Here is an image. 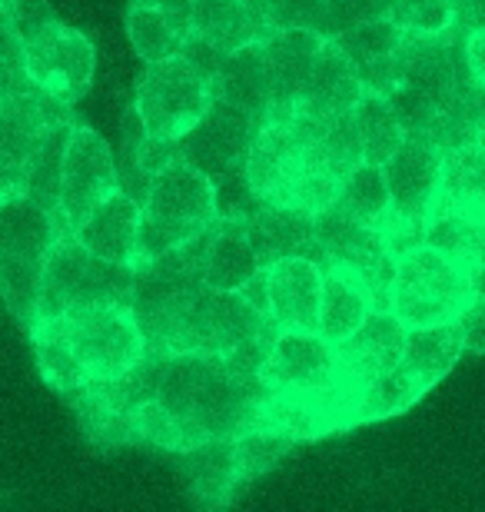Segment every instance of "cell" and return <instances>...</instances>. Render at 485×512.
<instances>
[{
    "mask_svg": "<svg viewBox=\"0 0 485 512\" xmlns=\"http://www.w3.org/2000/svg\"><path fill=\"white\" fill-rule=\"evenodd\" d=\"M359 163L363 143L353 110L319 117L290 107L263 117L243 173L260 203L323 213Z\"/></svg>",
    "mask_w": 485,
    "mask_h": 512,
    "instance_id": "obj_1",
    "label": "cell"
},
{
    "mask_svg": "<svg viewBox=\"0 0 485 512\" xmlns=\"http://www.w3.org/2000/svg\"><path fill=\"white\" fill-rule=\"evenodd\" d=\"M150 366V399L137 413L133 446L187 453L206 439H233L253 426L263 396L236 380L220 353H150Z\"/></svg>",
    "mask_w": 485,
    "mask_h": 512,
    "instance_id": "obj_2",
    "label": "cell"
},
{
    "mask_svg": "<svg viewBox=\"0 0 485 512\" xmlns=\"http://www.w3.org/2000/svg\"><path fill=\"white\" fill-rule=\"evenodd\" d=\"M30 343L40 376L57 393L100 380H117L133 370L147 343L130 306H84L30 323Z\"/></svg>",
    "mask_w": 485,
    "mask_h": 512,
    "instance_id": "obj_3",
    "label": "cell"
},
{
    "mask_svg": "<svg viewBox=\"0 0 485 512\" xmlns=\"http://www.w3.org/2000/svg\"><path fill=\"white\" fill-rule=\"evenodd\" d=\"M220 220L216 213L213 180L187 160H170L160 173H153L147 200L140 207L137 260H153L173 247H183Z\"/></svg>",
    "mask_w": 485,
    "mask_h": 512,
    "instance_id": "obj_4",
    "label": "cell"
},
{
    "mask_svg": "<svg viewBox=\"0 0 485 512\" xmlns=\"http://www.w3.org/2000/svg\"><path fill=\"white\" fill-rule=\"evenodd\" d=\"M133 263H113L90 253L74 233L54 240L37 286L34 320L84 310V306H130Z\"/></svg>",
    "mask_w": 485,
    "mask_h": 512,
    "instance_id": "obj_5",
    "label": "cell"
},
{
    "mask_svg": "<svg viewBox=\"0 0 485 512\" xmlns=\"http://www.w3.org/2000/svg\"><path fill=\"white\" fill-rule=\"evenodd\" d=\"M60 237L54 213L24 193L0 200V296L20 326L34 323L37 286L47 253Z\"/></svg>",
    "mask_w": 485,
    "mask_h": 512,
    "instance_id": "obj_6",
    "label": "cell"
},
{
    "mask_svg": "<svg viewBox=\"0 0 485 512\" xmlns=\"http://www.w3.org/2000/svg\"><path fill=\"white\" fill-rule=\"evenodd\" d=\"M476 296V280L449 256L432 247H416L396 260L389 283V310L409 326L456 323Z\"/></svg>",
    "mask_w": 485,
    "mask_h": 512,
    "instance_id": "obj_7",
    "label": "cell"
},
{
    "mask_svg": "<svg viewBox=\"0 0 485 512\" xmlns=\"http://www.w3.org/2000/svg\"><path fill=\"white\" fill-rule=\"evenodd\" d=\"M213 100V84L183 54L153 60L137 84L133 110L143 120L150 137L180 140Z\"/></svg>",
    "mask_w": 485,
    "mask_h": 512,
    "instance_id": "obj_8",
    "label": "cell"
},
{
    "mask_svg": "<svg viewBox=\"0 0 485 512\" xmlns=\"http://www.w3.org/2000/svg\"><path fill=\"white\" fill-rule=\"evenodd\" d=\"M97 70L94 44L77 27L60 24L54 17L50 24L24 37V74L40 94L74 107L90 90Z\"/></svg>",
    "mask_w": 485,
    "mask_h": 512,
    "instance_id": "obj_9",
    "label": "cell"
},
{
    "mask_svg": "<svg viewBox=\"0 0 485 512\" xmlns=\"http://www.w3.org/2000/svg\"><path fill=\"white\" fill-rule=\"evenodd\" d=\"M117 190H120V177H117V160H113L110 143L97 130L74 124L64 150L60 200L54 213L60 237L74 233Z\"/></svg>",
    "mask_w": 485,
    "mask_h": 512,
    "instance_id": "obj_10",
    "label": "cell"
},
{
    "mask_svg": "<svg viewBox=\"0 0 485 512\" xmlns=\"http://www.w3.org/2000/svg\"><path fill=\"white\" fill-rule=\"evenodd\" d=\"M60 120H74L70 104L40 94L34 84L0 97V200L24 193L30 157L44 130Z\"/></svg>",
    "mask_w": 485,
    "mask_h": 512,
    "instance_id": "obj_11",
    "label": "cell"
},
{
    "mask_svg": "<svg viewBox=\"0 0 485 512\" xmlns=\"http://www.w3.org/2000/svg\"><path fill=\"white\" fill-rule=\"evenodd\" d=\"M256 127L260 124L243 107H236L223 97H213L206 114L177 140V153L180 160L203 170L206 177L240 170L246 163V153H250Z\"/></svg>",
    "mask_w": 485,
    "mask_h": 512,
    "instance_id": "obj_12",
    "label": "cell"
},
{
    "mask_svg": "<svg viewBox=\"0 0 485 512\" xmlns=\"http://www.w3.org/2000/svg\"><path fill=\"white\" fill-rule=\"evenodd\" d=\"M409 326L399 320L389 306H376L356 326L353 333L333 343L336 350V376L353 386H366L369 380L383 376L399 366L402 346H406Z\"/></svg>",
    "mask_w": 485,
    "mask_h": 512,
    "instance_id": "obj_13",
    "label": "cell"
},
{
    "mask_svg": "<svg viewBox=\"0 0 485 512\" xmlns=\"http://www.w3.org/2000/svg\"><path fill=\"white\" fill-rule=\"evenodd\" d=\"M266 389L306 393L336 383V350L326 336L303 330H280L270 340L263 360Z\"/></svg>",
    "mask_w": 485,
    "mask_h": 512,
    "instance_id": "obj_14",
    "label": "cell"
},
{
    "mask_svg": "<svg viewBox=\"0 0 485 512\" xmlns=\"http://www.w3.org/2000/svg\"><path fill=\"white\" fill-rule=\"evenodd\" d=\"M266 300L270 323L276 330L319 333V296H323V270L309 256H280L266 263Z\"/></svg>",
    "mask_w": 485,
    "mask_h": 512,
    "instance_id": "obj_15",
    "label": "cell"
},
{
    "mask_svg": "<svg viewBox=\"0 0 485 512\" xmlns=\"http://www.w3.org/2000/svg\"><path fill=\"white\" fill-rule=\"evenodd\" d=\"M442 153L419 137H406L402 147L383 163V180L389 190V210L402 220L426 223V213L439 193Z\"/></svg>",
    "mask_w": 485,
    "mask_h": 512,
    "instance_id": "obj_16",
    "label": "cell"
},
{
    "mask_svg": "<svg viewBox=\"0 0 485 512\" xmlns=\"http://www.w3.org/2000/svg\"><path fill=\"white\" fill-rule=\"evenodd\" d=\"M406 34L399 24H392L389 17L366 20L343 30V34L329 37L336 40L339 50L349 57V64L356 67L359 84L366 94H383L389 97L399 87V70H402V47H406Z\"/></svg>",
    "mask_w": 485,
    "mask_h": 512,
    "instance_id": "obj_17",
    "label": "cell"
},
{
    "mask_svg": "<svg viewBox=\"0 0 485 512\" xmlns=\"http://www.w3.org/2000/svg\"><path fill=\"white\" fill-rule=\"evenodd\" d=\"M273 30L270 0H193L190 34L206 40L220 54L263 44Z\"/></svg>",
    "mask_w": 485,
    "mask_h": 512,
    "instance_id": "obj_18",
    "label": "cell"
},
{
    "mask_svg": "<svg viewBox=\"0 0 485 512\" xmlns=\"http://www.w3.org/2000/svg\"><path fill=\"white\" fill-rule=\"evenodd\" d=\"M326 37L306 27L273 30L263 40V60H266V80H270V110H290L299 100V90L309 80L319 50H323Z\"/></svg>",
    "mask_w": 485,
    "mask_h": 512,
    "instance_id": "obj_19",
    "label": "cell"
},
{
    "mask_svg": "<svg viewBox=\"0 0 485 512\" xmlns=\"http://www.w3.org/2000/svg\"><path fill=\"white\" fill-rule=\"evenodd\" d=\"M246 233H250L260 266L280 260V256H309V260L323 263V250L316 240V213L260 203L246 217Z\"/></svg>",
    "mask_w": 485,
    "mask_h": 512,
    "instance_id": "obj_20",
    "label": "cell"
},
{
    "mask_svg": "<svg viewBox=\"0 0 485 512\" xmlns=\"http://www.w3.org/2000/svg\"><path fill=\"white\" fill-rule=\"evenodd\" d=\"M363 94L366 90L359 84L356 67L349 64V57L339 50L336 40L326 37V44L319 50L316 64L309 70V80L299 90V100L293 107L303 110V114H319V117L346 114V110H356Z\"/></svg>",
    "mask_w": 485,
    "mask_h": 512,
    "instance_id": "obj_21",
    "label": "cell"
},
{
    "mask_svg": "<svg viewBox=\"0 0 485 512\" xmlns=\"http://www.w3.org/2000/svg\"><path fill=\"white\" fill-rule=\"evenodd\" d=\"M137 233H140V203L130 193L117 190L80 223L74 237L90 253L103 256V260L133 263L137 260Z\"/></svg>",
    "mask_w": 485,
    "mask_h": 512,
    "instance_id": "obj_22",
    "label": "cell"
},
{
    "mask_svg": "<svg viewBox=\"0 0 485 512\" xmlns=\"http://www.w3.org/2000/svg\"><path fill=\"white\" fill-rule=\"evenodd\" d=\"M466 343H462L459 323H436V326H412L406 330V346L399 356V370L409 376L422 396L462 360Z\"/></svg>",
    "mask_w": 485,
    "mask_h": 512,
    "instance_id": "obj_23",
    "label": "cell"
},
{
    "mask_svg": "<svg viewBox=\"0 0 485 512\" xmlns=\"http://www.w3.org/2000/svg\"><path fill=\"white\" fill-rule=\"evenodd\" d=\"M422 243L476 276L485 266V217L459 207H432L426 213Z\"/></svg>",
    "mask_w": 485,
    "mask_h": 512,
    "instance_id": "obj_24",
    "label": "cell"
},
{
    "mask_svg": "<svg viewBox=\"0 0 485 512\" xmlns=\"http://www.w3.org/2000/svg\"><path fill=\"white\" fill-rule=\"evenodd\" d=\"M323 270V296H319V336L329 343H339L349 336L359 323L366 320L369 310H376L373 293L346 266H319Z\"/></svg>",
    "mask_w": 485,
    "mask_h": 512,
    "instance_id": "obj_25",
    "label": "cell"
},
{
    "mask_svg": "<svg viewBox=\"0 0 485 512\" xmlns=\"http://www.w3.org/2000/svg\"><path fill=\"white\" fill-rule=\"evenodd\" d=\"M256 270H260V260H256L250 233H246V217H220L213 223L210 247H206V286H213V290H240Z\"/></svg>",
    "mask_w": 485,
    "mask_h": 512,
    "instance_id": "obj_26",
    "label": "cell"
},
{
    "mask_svg": "<svg viewBox=\"0 0 485 512\" xmlns=\"http://www.w3.org/2000/svg\"><path fill=\"white\" fill-rule=\"evenodd\" d=\"M210 84L213 97H223L230 104L243 107L256 124H263L266 110H270V80H266L263 44H250L226 54Z\"/></svg>",
    "mask_w": 485,
    "mask_h": 512,
    "instance_id": "obj_27",
    "label": "cell"
},
{
    "mask_svg": "<svg viewBox=\"0 0 485 512\" xmlns=\"http://www.w3.org/2000/svg\"><path fill=\"white\" fill-rule=\"evenodd\" d=\"M432 207H459L485 217V147L476 140L442 153L439 193Z\"/></svg>",
    "mask_w": 485,
    "mask_h": 512,
    "instance_id": "obj_28",
    "label": "cell"
},
{
    "mask_svg": "<svg viewBox=\"0 0 485 512\" xmlns=\"http://www.w3.org/2000/svg\"><path fill=\"white\" fill-rule=\"evenodd\" d=\"M183 466L193 483V496L203 506L230 503L236 486V466H233V439H206V443L187 449Z\"/></svg>",
    "mask_w": 485,
    "mask_h": 512,
    "instance_id": "obj_29",
    "label": "cell"
},
{
    "mask_svg": "<svg viewBox=\"0 0 485 512\" xmlns=\"http://www.w3.org/2000/svg\"><path fill=\"white\" fill-rule=\"evenodd\" d=\"M353 114L359 127V143H363V160L383 167L392 153L402 147V140L409 137L406 124L399 120L392 100L383 94H363Z\"/></svg>",
    "mask_w": 485,
    "mask_h": 512,
    "instance_id": "obj_30",
    "label": "cell"
},
{
    "mask_svg": "<svg viewBox=\"0 0 485 512\" xmlns=\"http://www.w3.org/2000/svg\"><path fill=\"white\" fill-rule=\"evenodd\" d=\"M74 130V120H60V124H50L40 137L34 157H30L27 167V180H24V197L40 203L47 213H57V200H60V170H64V150H67V137Z\"/></svg>",
    "mask_w": 485,
    "mask_h": 512,
    "instance_id": "obj_31",
    "label": "cell"
},
{
    "mask_svg": "<svg viewBox=\"0 0 485 512\" xmlns=\"http://www.w3.org/2000/svg\"><path fill=\"white\" fill-rule=\"evenodd\" d=\"M127 37L133 50L153 64L170 54H180L183 47V30L173 24V17L163 10L157 0H130L127 7Z\"/></svg>",
    "mask_w": 485,
    "mask_h": 512,
    "instance_id": "obj_32",
    "label": "cell"
},
{
    "mask_svg": "<svg viewBox=\"0 0 485 512\" xmlns=\"http://www.w3.org/2000/svg\"><path fill=\"white\" fill-rule=\"evenodd\" d=\"M329 210H336L339 217L363 223V227H376L383 223L389 213V190L383 180V167L376 163H359V167L349 173L339 197L329 203Z\"/></svg>",
    "mask_w": 485,
    "mask_h": 512,
    "instance_id": "obj_33",
    "label": "cell"
},
{
    "mask_svg": "<svg viewBox=\"0 0 485 512\" xmlns=\"http://www.w3.org/2000/svg\"><path fill=\"white\" fill-rule=\"evenodd\" d=\"M296 443L290 436L273 433V429H246L233 436V466H236V486H246L253 479L266 476L280 459L290 453Z\"/></svg>",
    "mask_w": 485,
    "mask_h": 512,
    "instance_id": "obj_34",
    "label": "cell"
},
{
    "mask_svg": "<svg viewBox=\"0 0 485 512\" xmlns=\"http://www.w3.org/2000/svg\"><path fill=\"white\" fill-rule=\"evenodd\" d=\"M389 20L412 34H442L452 27V0H386Z\"/></svg>",
    "mask_w": 485,
    "mask_h": 512,
    "instance_id": "obj_35",
    "label": "cell"
},
{
    "mask_svg": "<svg viewBox=\"0 0 485 512\" xmlns=\"http://www.w3.org/2000/svg\"><path fill=\"white\" fill-rule=\"evenodd\" d=\"M270 17H273L276 30L306 27V30L323 34L326 30V0H270Z\"/></svg>",
    "mask_w": 485,
    "mask_h": 512,
    "instance_id": "obj_36",
    "label": "cell"
},
{
    "mask_svg": "<svg viewBox=\"0 0 485 512\" xmlns=\"http://www.w3.org/2000/svg\"><path fill=\"white\" fill-rule=\"evenodd\" d=\"M0 4L7 7V14L14 20L20 37H30L34 30L54 20V10H50L47 0H0Z\"/></svg>",
    "mask_w": 485,
    "mask_h": 512,
    "instance_id": "obj_37",
    "label": "cell"
},
{
    "mask_svg": "<svg viewBox=\"0 0 485 512\" xmlns=\"http://www.w3.org/2000/svg\"><path fill=\"white\" fill-rule=\"evenodd\" d=\"M0 74H24V37L17 34L4 4H0Z\"/></svg>",
    "mask_w": 485,
    "mask_h": 512,
    "instance_id": "obj_38",
    "label": "cell"
},
{
    "mask_svg": "<svg viewBox=\"0 0 485 512\" xmlns=\"http://www.w3.org/2000/svg\"><path fill=\"white\" fill-rule=\"evenodd\" d=\"M459 330H462V343H466L469 353H485V296H472V303L462 310L459 316Z\"/></svg>",
    "mask_w": 485,
    "mask_h": 512,
    "instance_id": "obj_39",
    "label": "cell"
},
{
    "mask_svg": "<svg viewBox=\"0 0 485 512\" xmlns=\"http://www.w3.org/2000/svg\"><path fill=\"white\" fill-rule=\"evenodd\" d=\"M462 57H466V70H469L472 84L485 90V27L466 34V40H462Z\"/></svg>",
    "mask_w": 485,
    "mask_h": 512,
    "instance_id": "obj_40",
    "label": "cell"
},
{
    "mask_svg": "<svg viewBox=\"0 0 485 512\" xmlns=\"http://www.w3.org/2000/svg\"><path fill=\"white\" fill-rule=\"evenodd\" d=\"M452 27L459 34L485 27V0H452Z\"/></svg>",
    "mask_w": 485,
    "mask_h": 512,
    "instance_id": "obj_41",
    "label": "cell"
},
{
    "mask_svg": "<svg viewBox=\"0 0 485 512\" xmlns=\"http://www.w3.org/2000/svg\"><path fill=\"white\" fill-rule=\"evenodd\" d=\"M472 280H476V293L485 296V266H482V270H479L476 276H472Z\"/></svg>",
    "mask_w": 485,
    "mask_h": 512,
    "instance_id": "obj_42",
    "label": "cell"
}]
</instances>
